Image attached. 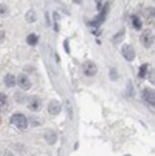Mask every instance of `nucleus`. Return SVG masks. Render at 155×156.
Here are the masks:
<instances>
[{"label":"nucleus","mask_w":155,"mask_h":156,"mask_svg":"<svg viewBox=\"0 0 155 156\" xmlns=\"http://www.w3.org/2000/svg\"><path fill=\"white\" fill-rule=\"evenodd\" d=\"M11 123L16 126L18 129H25L28 125V122H27V118L24 116L23 114H15L12 115L11 118Z\"/></svg>","instance_id":"f257e3e1"},{"label":"nucleus","mask_w":155,"mask_h":156,"mask_svg":"<svg viewBox=\"0 0 155 156\" xmlns=\"http://www.w3.org/2000/svg\"><path fill=\"white\" fill-rule=\"evenodd\" d=\"M141 42L146 48H150L152 46L154 42V35L151 30L146 29L143 32L142 36H141Z\"/></svg>","instance_id":"f03ea898"},{"label":"nucleus","mask_w":155,"mask_h":156,"mask_svg":"<svg viewBox=\"0 0 155 156\" xmlns=\"http://www.w3.org/2000/svg\"><path fill=\"white\" fill-rule=\"evenodd\" d=\"M83 71L84 73V75L87 77H93L97 74V66L91 60H87L83 64Z\"/></svg>","instance_id":"7ed1b4c3"},{"label":"nucleus","mask_w":155,"mask_h":156,"mask_svg":"<svg viewBox=\"0 0 155 156\" xmlns=\"http://www.w3.org/2000/svg\"><path fill=\"white\" fill-rule=\"evenodd\" d=\"M107 12H108V3H106L104 6V8L102 10V12H100V15L93 20V21H91L89 24L91 26H94V27H98L100 26V24H102L104 20H105V17H106V15H107Z\"/></svg>","instance_id":"20e7f679"},{"label":"nucleus","mask_w":155,"mask_h":156,"mask_svg":"<svg viewBox=\"0 0 155 156\" xmlns=\"http://www.w3.org/2000/svg\"><path fill=\"white\" fill-rule=\"evenodd\" d=\"M122 54L124 58L129 60V62H132L135 58V51H134L133 47L130 44H124L122 47Z\"/></svg>","instance_id":"39448f33"},{"label":"nucleus","mask_w":155,"mask_h":156,"mask_svg":"<svg viewBox=\"0 0 155 156\" xmlns=\"http://www.w3.org/2000/svg\"><path fill=\"white\" fill-rule=\"evenodd\" d=\"M28 107L32 111H39L41 108V101L37 96H32L28 100Z\"/></svg>","instance_id":"423d86ee"},{"label":"nucleus","mask_w":155,"mask_h":156,"mask_svg":"<svg viewBox=\"0 0 155 156\" xmlns=\"http://www.w3.org/2000/svg\"><path fill=\"white\" fill-rule=\"evenodd\" d=\"M17 83L19 85L20 88H22L24 90H28L31 88L32 83H31V80L30 79L27 77L24 74H20L17 78Z\"/></svg>","instance_id":"0eeeda50"},{"label":"nucleus","mask_w":155,"mask_h":156,"mask_svg":"<svg viewBox=\"0 0 155 156\" xmlns=\"http://www.w3.org/2000/svg\"><path fill=\"white\" fill-rule=\"evenodd\" d=\"M48 111L52 115H58L62 111V105L57 100H52L48 104Z\"/></svg>","instance_id":"6e6552de"},{"label":"nucleus","mask_w":155,"mask_h":156,"mask_svg":"<svg viewBox=\"0 0 155 156\" xmlns=\"http://www.w3.org/2000/svg\"><path fill=\"white\" fill-rule=\"evenodd\" d=\"M143 98L147 104L151 105L152 106L154 105V104H155V94H154V91L152 89L146 88V89L143 91Z\"/></svg>","instance_id":"1a4fd4ad"},{"label":"nucleus","mask_w":155,"mask_h":156,"mask_svg":"<svg viewBox=\"0 0 155 156\" xmlns=\"http://www.w3.org/2000/svg\"><path fill=\"white\" fill-rule=\"evenodd\" d=\"M44 137H45V140L48 142V144L50 145H54L57 142V134L54 132V131H47L44 135Z\"/></svg>","instance_id":"9d476101"},{"label":"nucleus","mask_w":155,"mask_h":156,"mask_svg":"<svg viewBox=\"0 0 155 156\" xmlns=\"http://www.w3.org/2000/svg\"><path fill=\"white\" fill-rule=\"evenodd\" d=\"M4 81H5V84L8 87H12V86H15L16 83V78L13 75H12V74H8V75L5 77Z\"/></svg>","instance_id":"9b49d317"},{"label":"nucleus","mask_w":155,"mask_h":156,"mask_svg":"<svg viewBox=\"0 0 155 156\" xmlns=\"http://www.w3.org/2000/svg\"><path fill=\"white\" fill-rule=\"evenodd\" d=\"M131 22H132L133 27L136 30H141V29H142V25H143L142 21H141V19L137 16H131Z\"/></svg>","instance_id":"f8f14e48"},{"label":"nucleus","mask_w":155,"mask_h":156,"mask_svg":"<svg viewBox=\"0 0 155 156\" xmlns=\"http://www.w3.org/2000/svg\"><path fill=\"white\" fill-rule=\"evenodd\" d=\"M8 106V99L3 93H0V110H4Z\"/></svg>","instance_id":"ddd939ff"},{"label":"nucleus","mask_w":155,"mask_h":156,"mask_svg":"<svg viewBox=\"0 0 155 156\" xmlns=\"http://www.w3.org/2000/svg\"><path fill=\"white\" fill-rule=\"evenodd\" d=\"M26 20L30 23L35 22L37 20V13L33 10H30L29 12H27L26 13Z\"/></svg>","instance_id":"4468645a"},{"label":"nucleus","mask_w":155,"mask_h":156,"mask_svg":"<svg viewBox=\"0 0 155 156\" xmlns=\"http://www.w3.org/2000/svg\"><path fill=\"white\" fill-rule=\"evenodd\" d=\"M37 40L38 38L35 34H31V35H29L28 37H27V42H28L29 45H32V46L36 45L37 43Z\"/></svg>","instance_id":"2eb2a0df"},{"label":"nucleus","mask_w":155,"mask_h":156,"mask_svg":"<svg viewBox=\"0 0 155 156\" xmlns=\"http://www.w3.org/2000/svg\"><path fill=\"white\" fill-rule=\"evenodd\" d=\"M147 72V64H143L139 69V77L140 78H145Z\"/></svg>","instance_id":"dca6fc26"},{"label":"nucleus","mask_w":155,"mask_h":156,"mask_svg":"<svg viewBox=\"0 0 155 156\" xmlns=\"http://www.w3.org/2000/svg\"><path fill=\"white\" fill-rule=\"evenodd\" d=\"M8 12H9L8 7H7L6 5H4V4H0V16H5L8 15Z\"/></svg>","instance_id":"f3484780"},{"label":"nucleus","mask_w":155,"mask_h":156,"mask_svg":"<svg viewBox=\"0 0 155 156\" xmlns=\"http://www.w3.org/2000/svg\"><path fill=\"white\" fill-rule=\"evenodd\" d=\"M110 77L113 80H116L118 79V74H117V71L116 69H111V72H110Z\"/></svg>","instance_id":"a211bd4d"},{"label":"nucleus","mask_w":155,"mask_h":156,"mask_svg":"<svg viewBox=\"0 0 155 156\" xmlns=\"http://www.w3.org/2000/svg\"><path fill=\"white\" fill-rule=\"evenodd\" d=\"M64 46H65V49H66L67 53H69V52H70V49H69V45H68V40H65Z\"/></svg>","instance_id":"6ab92c4d"},{"label":"nucleus","mask_w":155,"mask_h":156,"mask_svg":"<svg viewBox=\"0 0 155 156\" xmlns=\"http://www.w3.org/2000/svg\"><path fill=\"white\" fill-rule=\"evenodd\" d=\"M67 103H68V113H69V116L72 119V108H71V105L69 104V101H67Z\"/></svg>","instance_id":"aec40b11"},{"label":"nucleus","mask_w":155,"mask_h":156,"mask_svg":"<svg viewBox=\"0 0 155 156\" xmlns=\"http://www.w3.org/2000/svg\"><path fill=\"white\" fill-rule=\"evenodd\" d=\"M3 156H15V155H13L12 152H10V151H6L5 153H4V155Z\"/></svg>","instance_id":"412c9836"},{"label":"nucleus","mask_w":155,"mask_h":156,"mask_svg":"<svg viewBox=\"0 0 155 156\" xmlns=\"http://www.w3.org/2000/svg\"><path fill=\"white\" fill-rule=\"evenodd\" d=\"M3 37H4V34H3V32L0 31V40H1V39L3 38Z\"/></svg>","instance_id":"4be33fe9"},{"label":"nucleus","mask_w":155,"mask_h":156,"mask_svg":"<svg viewBox=\"0 0 155 156\" xmlns=\"http://www.w3.org/2000/svg\"><path fill=\"white\" fill-rule=\"evenodd\" d=\"M74 2H76L77 4H79L80 2H82V0H74Z\"/></svg>","instance_id":"5701e85b"}]
</instances>
